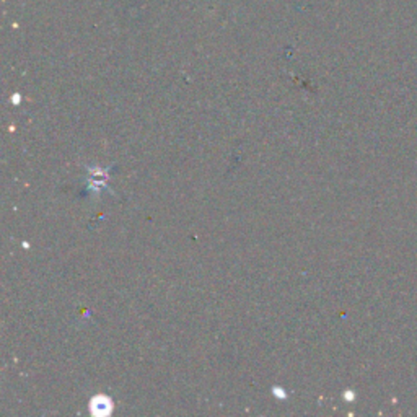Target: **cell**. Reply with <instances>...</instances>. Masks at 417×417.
Returning a JSON list of instances; mask_svg holds the SVG:
<instances>
[{"instance_id": "cell-1", "label": "cell", "mask_w": 417, "mask_h": 417, "mask_svg": "<svg viewBox=\"0 0 417 417\" xmlns=\"http://www.w3.org/2000/svg\"><path fill=\"white\" fill-rule=\"evenodd\" d=\"M111 408H113L111 401H109L106 396H103V395L97 396V398H93V401L90 403L92 413L100 414V416H103V414L106 416V414L111 413Z\"/></svg>"}]
</instances>
